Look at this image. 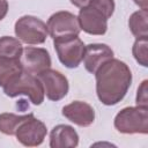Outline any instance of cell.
Returning <instances> with one entry per match:
<instances>
[{
  "mask_svg": "<svg viewBox=\"0 0 148 148\" xmlns=\"http://www.w3.org/2000/svg\"><path fill=\"white\" fill-rule=\"evenodd\" d=\"M77 21L80 29L89 35L102 36L108 30V18L90 5L80 8Z\"/></svg>",
  "mask_w": 148,
  "mask_h": 148,
  "instance_id": "cell-10",
  "label": "cell"
},
{
  "mask_svg": "<svg viewBox=\"0 0 148 148\" xmlns=\"http://www.w3.org/2000/svg\"><path fill=\"white\" fill-rule=\"evenodd\" d=\"M111 58H113V51L109 45L103 43H92L86 45L82 61L84 68L89 73L95 74L101 65H103L106 60Z\"/></svg>",
  "mask_w": 148,
  "mask_h": 148,
  "instance_id": "cell-12",
  "label": "cell"
},
{
  "mask_svg": "<svg viewBox=\"0 0 148 148\" xmlns=\"http://www.w3.org/2000/svg\"><path fill=\"white\" fill-rule=\"evenodd\" d=\"M59 61L67 68H76L83 60L86 45L79 35H65L53 39Z\"/></svg>",
  "mask_w": 148,
  "mask_h": 148,
  "instance_id": "cell-4",
  "label": "cell"
},
{
  "mask_svg": "<svg viewBox=\"0 0 148 148\" xmlns=\"http://www.w3.org/2000/svg\"><path fill=\"white\" fill-rule=\"evenodd\" d=\"M49 35L54 39L65 35H79L81 29L77 16L67 10H60L52 14L46 23Z\"/></svg>",
  "mask_w": 148,
  "mask_h": 148,
  "instance_id": "cell-8",
  "label": "cell"
},
{
  "mask_svg": "<svg viewBox=\"0 0 148 148\" xmlns=\"http://www.w3.org/2000/svg\"><path fill=\"white\" fill-rule=\"evenodd\" d=\"M132 53L139 65L148 67V37L136 38L132 47Z\"/></svg>",
  "mask_w": 148,
  "mask_h": 148,
  "instance_id": "cell-18",
  "label": "cell"
},
{
  "mask_svg": "<svg viewBox=\"0 0 148 148\" xmlns=\"http://www.w3.org/2000/svg\"><path fill=\"white\" fill-rule=\"evenodd\" d=\"M46 134V125L42 120L31 116L20 124L15 136L17 141L25 147H37L43 143Z\"/></svg>",
  "mask_w": 148,
  "mask_h": 148,
  "instance_id": "cell-7",
  "label": "cell"
},
{
  "mask_svg": "<svg viewBox=\"0 0 148 148\" xmlns=\"http://www.w3.org/2000/svg\"><path fill=\"white\" fill-rule=\"evenodd\" d=\"M40 81L45 96L53 102L62 99L69 89L67 77L59 71L47 68L36 75Z\"/></svg>",
  "mask_w": 148,
  "mask_h": 148,
  "instance_id": "cell-6",
  "label": "cell"
},
{
  "mask_svg": "<svg viewBox=\"0 0 148 148\" xmlns=\"http://www.w3.org/2000/svg\"><path fill=\"white\" fill-rule=\"evenodd\" d=\"M61 113L65 118L80 127H88L95 120L94 108L83 101H73L65 105Z\"/></svg>",
  "mask_w": 148,
  "mask_h": 148,
  "instance_id": "cell-11",
  "label": "cell"
},
{
  "mask_svg": "<svg viewBox=\"0 0 148 148\" xmlns=\"http://www.w3.org/2000/svg\"><path fill=\"white\" fill-rule=\"evenodd\" d=\"M23 72L20 59L0 58V87H5Z\"/></svg>",
  "mask_w": 148,
  "mask_h": 148,
  "instance_id": "cell-14",
  "label": "cell"
},
{
  "mask_svg": "<svg viewBox=\"0 0 148 148\" xmlns=\"http://www.w3.org/2000/svg\"><path fill=\"white\" fill-rule=\"evenodd\" d=\"M96 94L106 106L118 104L127 94L132 83V72L121 60L111 58L95 73Z\"/></svg>",
  "mask_w": 148,
  "mask_h": 148,
  "instance_id": "cell-1",
  "label": "cell"
},
{
  "mask_svg": "<svg viewBox=\"0 0 148 148\" xmlns=\"http://www.w3.org/2000/svg\"><path fill=\"white\" fill-rule=\"evenodd\" d=\"M31 116H34V113H28L22 116L10 113V112L0 113V132L6 135H15L20 124L25 119L30 118Z\"/></svg>",
  "mask_w": 148,
  "mask_h": 148,
  "instance_id": "cell-16",
  "label": "cell"
},
{
  "mask_svg": "<svg viewBox=\"0 0 148 148\" xmlns=\"http://www.w3.org/2000/svg\"><path fill=\"white\" fill-rule=\"evenodd\" d=\"M113 125L123 134L148 133V106H127L121 109L114 117Z\"/></svg>",
  "mask_w": 148,
  "mask_h": 148,
  "instance_id": "cell-2",
  "label": "cell"
},
{
  "mask_svg": "<svg viewBox=\"0 0 148 148\" xmlns=\"http://www.w3.org/2000/svg\"><path fill=\"white\" fill-rule=\"evenodd\" d=\"M3 92L8 97L25 95L35 105H40L44 102V89L36 75L22 72L16 79L3 87Z\"/></svg>",
  "mask_w": 148,
  "mask_h": 148,
  "instance_id": "cell-3",
  "label": "cell"
},
{
  "mask_svg": "<svg viewBox=\"0 0 148 148\" xmlns=\"http://www.w3.org/2000/svg\"><path fill=\"white\" fill-rule=\"evenodd\" d=\"M20 62L22 65L23 72L38 75L40 72L51 68V57L46 49L27 46L23 49L20 57Z\"/></svg>",
  "mask_w": 148,
  "mask_h": 148,
  "instance_id": "cell-9",
  "label": "cell"
},
{
  "mask_svg": "<svg viewBox=\"0 0 148 148\" xmlns=\"http://www.w3.org/2000/svg\"><path fill=\"white\" fill-rule=\"evenodd\" d=\"M133 1L141 9H148V0H133Z\"/></svg>",
  "mask_w": 148,
  "mask_h": 148,
  "instance_id": "cell-23",
  "label": "cell"
},
{
  "mask_svg": "<svg viewBox=\"0 0 148 148\" xmlns=\"http://www.w3.org/2000/svg\"><path fill=\"white\" fill-rule=\"evenodd\" d=\"M8 12V2L7 0H0V21L5 18Z\"/></svg>",
  "mask_w": 148,
  "mask_h": 148,
  "instance_id": "cell-21",
  "label": "cell"
},
{
  "mask_svg": "<svg viewBox=\"0 0 148 148\" xmlns=\"http://www.w3.org/2000/svg\"><path fill=\"white\" fill-rule=\"evenodd\" d=\"M79 145V134L74 127L59 124L54 126L50 133L51 148H75Z\"/></svg>",
  "mask_w": 148,
  "mask_h": 148,
  "instance_id": "cell-13",
  "label": "cell"
},
{
  "mask_svg": "<svg viewBox=\"0 0 148 148\" xmlns=\"http://www.w3.org/2000/svg\"><path fill=\"white\" fill-rule=\"evenodd\" d=\"M136 105L148 106V80H143L136 91Z\"/></svg>",
  "mask_w": 148,
  "mask_h": 148,
  "instance_id": "cell-20",
  "label": "cell"
},
{
  "mask_svg": "<svg viewBox=\"0 0 148 148\" xmlns=\"http://www.w3.org/2000/svg\"><path fill=\"white\" fill-rule=\"evenodd\" d=\"M88 5L99 10L108 20L112 16L114 8H116L114 0H89Z\"/></svg>",
  "mask_w": 148,
  "mask_h": 148,
  "instance_id": "cell-19",
  "label": "cell"
},
{
  "mask_svg": "<svg viewBox=\"0 0 148 148\" xmlns=\"http://www.w3.org/2000/svg\"><path fill=\"white\" fill-rule=\"evenodd\" d=\"M22 51L23 46L20 39L10 36L0 37V58L20 59Z\"/></svg>",
  "mask_w": 148,
  "mask_h": 148,
  "instance_id": "cell-17",
  "label": "cell"
},
{
  "mask_svg": "<svg viewBox=\"0 0 148 148\" xmlns=\"http://www.w3.org/2000/svg\"><path fill=\"white\" fill-rule=\"evenodd\" d=\"M69 1L72 2V5H74L75 7H79V8L87 6L89 2V0H69Z\"/></svg>",
  "mask_w": 148,
  "mask_h": 148,
  "instance_id": "cell-22",
  "label": "cell"
},
{
  "mask_svg": "<svg viewBox=\"0 0 148 148\" xmlns=\"http://www.w3.org/2000/svg\"><path fill=\"white\" fill-rule=\"evenodd\" d=\"M148 9H139L128 18V28L135 38L148 37Z\"/></svg>",
  "mask_w": 148,
  "mask_h": 148,
  "instance_id": "cell-15",
  "label": "cell"
},
{
  "mask_svg": "<svg viewBox=\"0 0 148 148\" xmlns=\"http://www.w3.org/2000/svg\"><path fill=\"white\" fill-rule=\"evenodd\" d=\"M14 31L17 39L29 45L43 44L49 36L46 23L32 15L20 17L15 22Z\"/></svg>",
  "mask_w": 148,
  "mask_h": 148,
  "instance_id": "cell-5",
  "label": "cell"
}]
</instances>
